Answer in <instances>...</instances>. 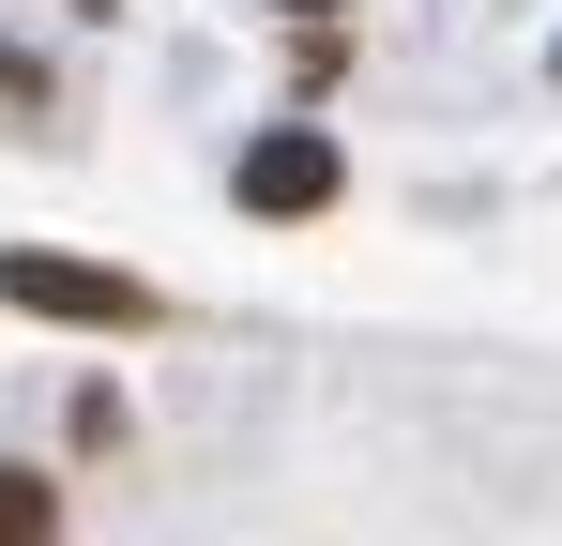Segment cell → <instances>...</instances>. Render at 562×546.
Wrapping results in <instances>:
<instances>
[{"label": "cell", "instance_id": "obj_1", "mask_svg": "<svg viewBox=\"0 0 562 546\" xmlns=\"http://www.w3.org/2000/svg\"><path fill=\"white\" fill-rule=\"evenodd\" d=\"M0 304L15 319H77V334H153V288L106 259H46V243H0Z\"/></svg>", "mask_w": 562, "mask_h": 546}, {"label": "cell", "instance_id": "obj_2", "mask_svg": "<svg viewBox=\"0 0 562 546\" xmlns=\"http://www.w3.org/2000/svg\"><path fill=\"white\" fill-rule=\"evenodd\" d=\"M335 182H350V152H335L319 122H274V137H259V152L228 168V197H244V213H274V228H289V213H319Z\"/></svg>", "mask_w": 562, "mask_h": 546}, {"label": "cell", "instance_id": "obj_3", "mask_svg": "<svg viewBox=\"0 0 562 546\" xmlns=\"http://www.w3.org/2000/svg\"><path fill=\"white\" fill-rule=\"evenodd\" d=\"M0 546H61V486L31 455H0Z\"/></svg>", "mask_w": 562, "mask_h": 546}, {"label": "cell", "instance_id": "obj_4", "mask_svg": "<svg viewBox=\"0 0 562 546\" xmlns=\"http://www.w3.org/2000/svg\"><path fill=\"white\" fill-rule=\"evenodd\" d=\"M274 15H350V0H274Z\"/></svg>", "mask_w": 562, "mask_h": 546}]
</instances>
